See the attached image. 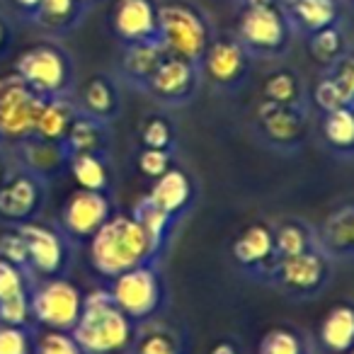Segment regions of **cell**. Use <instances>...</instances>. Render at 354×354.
I'll return each instance as SVG.
<instances>
[{
  "label": "cell",
  "instance_id": "1",
  "mask_svg": "<svg viewBox=\"0 0 354 354\" xmlns=\"http://www.w3.org/2000/svg\"><path fill=\"white\" fill-rule=\"evenodd\" d=\"M162 252L153 245L131 214H114L88 243V260L97 277L114 279L138 265L158 262Z\"/></svg>",
  "mask_w": 354,
  "mask_h": 354
},
{
  "label": "cell",
  "instance_id": "2",
  "mask_svg": "<svg viewBox=\"0 0 354 354\" xmlns=\"http://www.w3.org/2000/svg\"><path fill=\"white\" fill-rule=\"evenodd\" d=\"M138 328L141 325H136L117 308L104 286L85 294L83 310L71 335L85 354H131Z\"/></svg>",
  "mask_w": 354,
  "mask_h": 354
},
{
  "label": "cell",
  "instance_id": "3",
  "mask_svg": "<svg viewBox=\"0 0 354 354\" xmlns=\"http://www.w3.org/2000/svg\"><path fill=\"white\" fill-rule=\"evenodd\" d=\"M212 39V20L194 0H160L158 3V41L167 56L202 64V56Z\"/></svg>",
  "mask_w": 354,
  "mask_h": 354
},
{
  "label": "cell",
  "instance_id": "4",
  "mask_svg": "<svg viewBox=\"0 0 354 354\" xmlns=\"http://www.w3.org/2000/svg\"><path fill=\"white\" fill-rule=\"evenodd\" d=\"M250 59H279L289 51L294 30L279 0H243L233 32Z\"/></svg>",
  "mask_w": 354,
  "mask_h": 354
},
{
  "label": "cell",
  "instance_id": "5",
  "mask_svg": "<svg viewBox=\"0 0 354 354\" xmlns=\"http://www.w3.org/2000/svg\"><path fill=\"white\" fill-rule=\"evenodd\" d=\"M12 71L44 100L75 93V61L59 41H37L27 46L17 56Z\"/></svg>",
  "mask_w": 354,
  "mask_h": 354
},
{
  "label": "cell",
  "instance_id": "6",
  "mask_svg": "<svg viewBox=\"0 0 354 354\" xmlns=\"http://www.w3.org/2000/svg\"><path fill=\"white\" fill-rule=\"evenodd\" d=\"M109 296L127 318L136 325H146L165 306V281L158 270V262L138 265L119 277L109 279Z\"/></svg>",
  "mask_w": 354,
  "mask_h": 354
},
{
  "label": "cell",
  "instance_id": "7",
  "mask_svg": "<svg viewBox=\"0 0 354 354\" xmlns=\"http://www.w3.org/2000/svg\"><path fill=\"white\" fill-rule=\"evenodd\" d=\"M85 294L66 277L37 279L30 291V308L35 325L56 333H71L83 310Z\"/></svg>",
  "mask_w": 354,
  "mask_h": 354
},
{
  "label": "cell",
  "instance_id": "8",
  "mask_svg": "<svg viewBox=\"0 0 354 354\" xmlns=\"http://www.w3.org/2000/svg\"><path fill=\"white\" fill-rule=\"evenodd\" d=\"M330 277H333V260L320 248H313L299 255L279 257L267 281L289 299L308 301L330 284Z\"/></svg>",
  "mask_w": 354,
  "mask_h": 354
},
{
  "label": "cell",
  "instance_id": "9",
  "mask_svg": "<svg viewBox=\"0 0 354 354\" xmlns=\"http://www.w3.org/2000/svg\"><path fill=\"white\" fill-rule=\"evenodd\" d=\"M46 100L37 95L20 75L12 71L0 75V136L3 146L35 136L37 119Z\"/></svg>",
  "mask_w": 354,
  "mask_h": 354
},
{
  "label": "cell",
  "instance_id": "10",
  "mask_svg": "<svg viewBox=\"0 0 354 354\" xmlns=\"http://www.w3.org/2000/svg\"><path fill=\"white\" fill-rule=\"evenodd\" d=\"M27 243L30 272L37 279H56L66 277L73 265V243L64 236L59 226L44 221H30L17 226Z\"/></svg>",
  "mask_w": 354,
  "mask_h": 354
},
{
  "label": "cell",
  "instance_id": "11",
  "mask_svg": "<svg viewBox=\"0 0 354 354\" xmlns=\"http://www.w3.org/2000/svg\"><path fill=\"white\" fill-rule=\"evenodd\" d=\"M252 124L265 146L277 148L281 153H291L299 151L308 136V109L262 100L255 107Z\"/></svg>",
  "mask_w": 354,
  "mask_h": 354
},
{
  "label": "cell",
  "instance_id": "12",
  "mask_svg": "<svg viewBox=\"0 0 354 354\" xmlns=\"http://www.w3.org/2000/svg\"><path fill=\"white\" fill-rule=\"evenodd\" d=\"M114 216L112 194L75 189L66 197L56 226L73 245H88L90 238Z\"/></svg>",
  "mask_w": 354,
  "mask_h": 354
},
{
  "label": "cell",
  "instance_id": "13",
  "mask_svg": "<svg viewBox=\"0 0 354 354\" xmlns=\"http://www.w3.org/2000/svg\"><path fill=\"white\" fill-rule=\"evenodd\" d=\"M199 71H202V78H207L214 88L233 93L248 80L250 54L233 35H214L212 44L202 56Z\"/></svg>",
  "mask_w": 354,
  "mask_h": 354
},
{
  "label": "cell",
  "instance_id": "14",
  "mask_svg": "<svg viewBox=\"0 0 354 354\" xmlns=\"http://www.w3.org/2000/svg\"><path fill=\"white\" fill-rule=\"evenodd\" d=\"M46 187L44 180L15 167L0 185V223L22 226L37 221L46 207Z\"/></svg>",
  "mask_w": 354,
  "mask_h": 354
},
{
  "label": "cell",
  "instance_id": "15",
  "mask_svg": "<svg viewBox=\"0 0 354 354\" xmlns=\"http://www.w3.org/2000/svg\"><path fill=\"white\" fill-rule=\"evenodd\" d=\"M199 85H202L199 64L177 59V56H165L143 93L165 107H183L192 102Z\"/></svg>",
  "mask_w": 354,
  "mask_h": 354
},
{
  "label": "cell",
  "instance_id": "16",
  "mask_svg": "<svg viewBox=\"0 0 354 354\" xmlns=\"http://www.w3.org/2000/svg\"><path fill=\"white\" fill-rule=\"evenodd\" d=\"M8 148H10L12 165L39 177L46 185L56 183L59 177H64L68 172L71 156L61 141H46V138L39 136H30Z\"/></svg>",
  "mask_w": 354,
  "mask_h": 354
},
{
  "label": "cell",
  "instance_id": "17",
  "mask_svg": "<svg viewBox=\"0 0 354 354\" xmlns=\"http://www.w3.org/2000/svg\"><path fill=\"white\" fill-rule=\"evenodd\" d=\"M107 22L122 46L158 39V0H114Z\"/></svg>",
  "mask_w": 354,
  "mask_h": 354
},
{
  "label": "cell",
  "instance_id": "18",
  "mask_svg": "<svg viewBox=\"0 0 354 354\" xmlns=\"http://www.w3.org/2000/svg\"><path fill=\"white\" fill-rule=\"evenodd\" d=\"M231 257L243 272L252 277L270 279V272L277 262L274 250V233L265 221H255L245 226L231 243Z\"/></svg>",
  "mask_w": 354,
  "mask_h": 354
},
{
  "label": "cell",
  "instance_id": "19",
  "mask_svg": "<svg viewBox=\"0 0 354 354\" xmlns=\"http://www.w3.org/2000/svg\"><path fill=\"white\" fill-rule=\"evenodd\" d=\"M318 248L330 260H354V199H342L315 231Z\"/></svg>",
  "mask_w": 354,
  "mask_h": 354
},
{
  "label": "cell",
  "instance_id": "20",
  "mask_svg": "<svg viewBox=\"0 0 354 354\" xmlns=\"http://www.w3.org/2000/svg\"><path fill=\"white\" fill-rule=\"evenodd\" d=\"M279 6L291 30L304 37L325 30V27L339 25L342 20L339 0H279Z\"/></svg>",
  "mask_w": 354,
  "mask_h": 354
},
{
  "label": "cell",
  "instance_id": "21",
  "mask_svg": "<svg viewBox=\"0 0 354 354\" xmlns=\"http://www.w3.org/2000/svg\"><path fill=\"white\" fill-rule=\"evenodd\" d=\"M148 199H151L156 207H160L165 214H170L172 218L180 221L194 202L192 177H189L183 167L172 165L170 170L162 172L158 180H153Z\"/></svg>",
  "mask_w": 354,
  "mask_h": 354
},
{
  "label": "cell",
  "instance_id": "22",
  "mask_svg": "<svg viewBox=\"0 0 354 354\" xmlns=\"http://www.w3.org/2000/svg\"><path fill=\"white\" fill-rule=\"evenodd\" d=\"M78 109L88 117L112 124L122 114V97H119L117 80L107 73H95L80 85L78 90Z\"/></svg>",
  "mask_w": 354,
  "mask_h": 354
},
{
  "label": "cell",
  "instance_id": "23",
  "mask_svg": "<svg viewBox=\"0 0 354 354\" xmlns=\"http://www.w3.org/2000/svg\"><path fill=\"white\" fill-rule=\"evenodd\" d=\"M165 49L158 39L141 41V44L122 46V59H119V78L136 90H146L148 80L158 71V66L165 59Z\"/></svg>",
  "mask_w": 354,
  "mask_h": 354
},
{
  "label": "cell",
  "instance_id": "24",
  "mask_svg": "<svg viewBox=\"0 0 354 354\" xmlns=\"http://www.w3.org/2000/svg\"><path fill=\"white\" fill-rule=\"evenodd\" d=\"M88 10L90 8L85 0H41V6L37 8L30 22H35L46 35L64 37L83 22Z\"/></svg>",
  "mask_w": 354,
  "mask_h": 354
},
{
  "label": "cell",
  "instance_id": "25",
  "mask_svg": "<svg viewBox=\"0 0 354 354\" xmlns=\"http://www.w3.org/2000/svg\"><path fill=\"white\" fill-rule=\"evenodd\" d=\"M109 127L112 124L78 112V117L71 124L68 133L64 138L68 156H75V153H102V156H109V148H112V129Z\"/></svg>",
  "mask_w": 354,
  "mask_h": 354
},
{
  "label": "cell",
  "instance_id": "26",
  "mask_svg": "<svg viewBox=\"0 0 354 354\" xmlns=\"http://www.w3.org/2000/svg\"><path fill=\"white\" fill-rule=\"evenodd\" d=\"M318 339L328 354H347L354 347V304L342 301L325 313L318 328Z\"/></svg>",
  "mask_w": 354,
  "mask_h": 354
},
{
  "label": "cell",
  "instance_id": "27",
  "mask_svg": "<svg viewBox=\"0 0 354 354\" xmlns=\"http://www.w3.org/2000/svg\"><path fill=\"white\" fill-rule=\"evenodd\" d=\"M68 175L80 189L112 194V165L102 153H75L68 160Z\"/></svg>",
  "mask_w": 354,
  "mask_h": 354
},
{
  "label": "cell",
  "instance_id": "28",
  "mask_svg": "<svg viewBox=\"0 0 354 354\" xmlns=\"http://www.w3.org/2000/svg\"><path fill=\"white\" fill-rule=\"evenodd\" d=\"M78 102L73 100V95L68 97H51L44 102L41 114L37 119L35 136L46 138V141H61L64 143L66 133H68L71 124L78 117Z\"/></svg>",
  "mask_w": 354,
  "mask_h": 354
},
{
  "label": "cell",
  "instance_id": "29",
  "mask_svg": "<svg viewBox=\"0 0 354 354\" xmlns=\"http://www.w3.org/2000/svg\"><path fill=\"white\" fill-rule=\"evenodd\" d=\"M323 141L335 156L339 158H352L354 156V107L344 104L333 112L323 114Z\"/></svg>",
  "mask_w": 354,
  "mask_h": 354
},
{
  "label": "cell",
  "instance_id": "30",
  "mask_svg": "<svg viewBox=\"0 0 354 354\" xmlns=\"http://www.w3.org/2000/svg\"><path fill=\"white\" fill-rule=\"evenodd\" d=\"M131 216L136 218L138 226L146 231V236L153 241V245L160 252H165L167 243H170V238H172V231H175V226H177V218H172L170 214H165L160 207H156V204L148 199V194L133 204Z\"/></svg>",
  "mask_w": 354,
  "mask_h": 354
},
{
  "label": "cell",
  "instance_id": "31",
  "mask_svg": "<svg viewBox=\"0 0 354 354\" xmlns=\"http://www.w3.org/2000/svg\"><path fill=\"white\" fill-rule=\"evenodd\" d=\"M272 233H274L277 260L318 248L315 231L306 221H301V218H284V221H279L277 226H272Z\"/></svg>",
  "mask_w": 354,
  "mask_h": 354
},
{
  "label": "cell",
  "instance_id": "32",
  "mask_svg": "<svg viewBox=\"0 0 354 354\" xmlns=\"http://www.w3.org/2000/svg\"><path fill=\"white\" fill-rule=\"evenodd\" d=\"M262 100L291 107H306V90L294 68H277L262 83Z\"/></svg>",
  "mask_w": 354,
  "mask_h": 354
},
{
  "label": "cell",
  "instance_id": "33",
  "mask_svg": "<svg viewBox=\"0 0 354 354\" xmlns=\"http://www.w3.org/2000/svg\"><path fill=\"white\" fill-rule=\"evenodd\" d=\"M306 44H308L310 59L318 66H323V68H328L333 61H337L339 56L347 51V37H344L342 27L333 25V27H325V30L308 35L306 37Z\"/></svg>",
  "mask_w": 354,
  "mask_h": 354
},
{
  "label": "cell",
  "instance_id": "34",
  "mask_svg": "<svg viewBox=\"0 0 354 354\" xmlns=\"http://www.w3.org/2000/svg\"><path fill=\"white\" fill-rule=\"evenodd\" d=\"M131 354H185V342L170 330L156 328L141 333L138 328V337Z\"/></svg>",
  "mask_w": 354,
  "mask_h": 354
},
{
  "label": "cell",
  "instance_id": "35",
  "mask_svg": "<svg viewBox=\"0 0 354 354\" xmlns=\"http://www.w3.org/2000/svg\"><path fill=\"white\" fill-rule=\"evenodd\" d=\"M323 75L335 85L342 104H352L354 107V51H344L337 61L323 71Z\"/></svg>",
  "mask_w": 354,
  "mask_h": 354
},
{
  "label": "cell",
  "instance_id": "36",
  "mask_svg": "<svg viewBox=\"0 0 354 354\" xmlns=\"http://www.w3.org/2000/svg\"><path fill=\"white\" fill-rule=\"evenodd\" d=\"M141 146L143 148H160V151H175V127L167 117L162 114H151L146 122L141 124Z\"/></svg>",
  "mask_w": 354,
  "mask_h": 354
},
{
  "label": "cell",
  "instance_id": "37",
  "mask_svg": "<svg viewBox=\"0 0 354 354\" xmlns=\"http://www.w3.org/2000/svg\"><path fill=\"white\" fill-rule=\"evenodd\" d=\"M257 354H306V342L291 328H272L262 335Z\"/></svg>",
  "mask_w": 354,
  "mask_h": 354
},
{
  "label": "cell",
  "instance_id": "38",
  "mask_svg": "<svg viewBox=\"0 0 354 354\" xmlns=\"http://www.w3.org/2000/svg\"><path fill=\"white\" fill-rule=\"evenodd\" d=\"M35 281H37V277L32 274V272L10 265V262H6V260H0V304L30 294Z\"/></svg>",
  "mask_w": 354,
  "mask_h": 354
},
{
  "label": "cell",
  "instance_id": "39",
  "mask_svg": "<svg viewBox=\"0 0 354 354\" xmlns=\"http://www.w3.org/2000/svg\"><path fill=\"white\" fill-rule=\"evenodd\" d=\"M37 325L0 323V354H35Z\"/></svg>",
  "mask_w": 354,
  "mask_h": 354
},
{
  "label": "cell",
  "instance_id": "40",
  "mask_svg": "<svg viewBox=\"0 0 354 354\" xmlns=\"http://www.w3.org/2000/svg\"><path fill=\"white\" fill-rule=\"evenodd\" d=\"M0 260L10 262L15 267L30 272V260H27V243L17 226H8V231L0 233Z\"/></svg>",
  "mask_w": 354,
  "mask_h": 354
},
{
  "label": "cell",
  "instance_id": "41",
  "mask_svg": "<svg viewBox=\"0 0 354 354\" xmlns=\"http://www.w3.org/2000/svg\"><path fill=\"white\" fill-rule=\"evenodd\" d=\"M35 354H85V352L71 333L44 330L41 335H37Z\"/></svg>",
  "mask_w": 354,
  "mask_h": 354
},
{
  "label": "cell",
  "instance_id": "42",
  "mask_svg": "<svg viewBox=\"0 0 354 354\" xmlns=\"http://www.w3.org/2000/svg\"><path fill=\"white\" fill-rule=\"evenodd\" d=\"M136 165L143 177L158 180L162 172L172 167V151H160V148H141L136 158Z\"/></svg>",
  "mask_w": 354,
  "mask_h": 354
},
{
  "label": "cell",
  "instance_id": "43",
  "mask_svg": "<svg viewBox=\"0 0 354 354\" xmlns=\"http://www.w3.org/2000/svg\"><path fill=\"white\" fill-rule=\"evenodd\" d=\"M310 97H313L315 107H318L323 114L325 112H333V109H337V107H344L342 100H339V95H337V90H335V85L330 83L325 75H320V78L315 80Z\"/></svg>",
  "mask_w": 354,
  "mask_h": 354
},
{
  "label": "cell",
  "instance_id": "44",
  "mask_svg": "<svg viewBox=\"0 0 354 354\" xmlns=\"http://www.w3.org/2000/svg\"><path fill=\"white\" fill-rule=\"evenodd\" d=\"M12 39H15V35H12L10 22L0 15V59L8 56V51H10V46H12Z\"/></svg>",
  "mask_w": 354,
  "mask_h": 354
},
{
  "label": "cell",
  "instance_id": "45",
  "mask_svg": "<svg viewBox=\"0 0 354 354\" xmlns=\"http://www.w3.org/2000/svg\"><path fill=\"white\" fill-rule=\"evenodd\" d=\"M12 6H15V10L20 12L25 20H32V15L37 12V8L41 6V0H10Z\"/></svg>",
  "mask_w": 354,
  "mask_h": 354
},
{
  "label": "cell",
  "instance_id": "46",
  "mask_svg": "<svg viewBox=\"0 0 354 354\" xmlns=\"http://www.w3.org/2000/svg\"><path fill=\"white\" fill-rule=\"evenodd\" d=\"M10 172H12L10 156H6V153H3V148H0V185H3L8 177H10Z\"/></svg>",
  "mask_w": 354,
  "mask_h": 354
},
{
  "label": "cell",
  "instance_id": "47",
  "mask_svg": "<svg viewBox=\"0 0 354 354\" xmlns=\"http://www.w3.org/2000/svg\"><path fill=\"white\" fill-rule=\"evenodd\" d=\"M209 354H238V349H236V344H233V342H228V339H221V342L214 344Z\"/></svg>",
  "mask_w": 354,
  "mask_h": 354
},
{
  "label": "cell",
  "instance_id": "48",
  "mask_svg": "<svg viewBox=\"0 0 354 354\" xmlns=\"http://www.w3.org/2000/svg\"><path fill=\"white\" fill-rule=\"evenodd\" d=\"M85 3H88V8H93V6H97L100 0H85Z\"/></svg>",
  "mask_w": 354,
  "mask_h": 354
},
{
  "label": "cell",
  "instance_id": "49",
  "mask_svg": "<svg viewBox=\"0 0 354 354\" xmlns=\"http://www.w3.org/2000/svg\"><path fill=\"white\" fill-rule=\"evenodd\" d=\"M0 148H3V136H0Z\"/></svg>",
  "mask_w": 354,
  "mask_h": 354
},
{
  "label": "cell",
  "instance_id": "50",
  "mask_svg": "<svg viewBox=\"0 0 354 354\" xmlns=\"http://www.w3.org/2000/svg\"><path fill=\"white\" fill-rule=\"evenodd\" d=\"M347 354H354V347H352V349H349V352H347Z\"/></svg>",
  "mask_w": 354,
  "mask_h": 354
}]
</instances>
